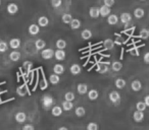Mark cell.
I'll return each mask as SVG.
<instances>
[{
    "mask_svg": "<svg viewBox=\"0 0 149 130\" xmlns=\"http://www.w3.org/2000/svg\"><path fill=\"white\" fill-rule=\"evenodd\" d=\"M123 68V64L122 62L120 61H114L113 63L111 64V69L113 71H116V72H118V71H120Z\"/></svg>",
    "mask_w": 149,
    "mask_h": 130,
    "instance_id": "31",
    "label": "cell"
},
{
    "mask_svg": "<svg viewBox=\"0 0 149 130\" xmlns=\"http://www.w3.org/2000/svg\"><path fill=\"white\" fill-rule=\"evenodd\" d=\"M76 99V96L72 91H68L65 93L64 95V101H68V102H74V100Z\"/></svg>",
    "mask_w": 149,
    "mask_h": 130,
    "instance_id": "35",
    "label": "cell"
},
{
    "mask_svg": "<svg viewBox=\"0 0 149 130\" xmlns=\"http://www.w3.org/2000/svg\"><path fill=\"white\" fill-rule=\"evenodd\" d=\"M87 130H99V126L95 122H90L87 125Z\"/></svg>",
    "mask_w": 149,
    "mask_h": 130,
    "instance_id": "38",
    "label": "cell"
},
{
    "mask_svg": "<svg viewBox=\"0 0 149 130\" xmlns=\"http://www.w3.org/2000/svg\"><path fill=\"white\" fill-rule=\"evenodd\" d=\"M62 0H51V5L54 8H58L59 6H61Z\"/></svg>",
    "mask_w": 149,
    "mask_h": 130,
    "instance_id": "40",
    "label": "cell"
},
{
    "mask_svg": "<svg viewBox=\"0 0 149 130\" xmlns=\"http://www.w3.org/2000/svg\"><path fill=\"white\" fill-rule=\"evenodd\" d=\"M140 38L143 40H146L149 38V30L148 29H142L140 31Z\"/></svg>",
    "mask_w": 149,
    "mask_h": 130,
    "instance_id": "37",
    "label": "cell"
},
{
    "mask_svg": "<svg viewBox=\"0 0 149 130\" xmlns=\"http://www.w3.org/2000/svg\"><path fill=\"white\" fill-rule=\"evenodd\" d=\"M21 57H22V54H21V52H19V51H13L10 54H9V59L11 60L13 62H17L19 59H21Z\"/></svg>",
    "mask_w": 149,
    "mask_h": 130,
    "instance_id": "15",
    "label": "cell"
},
{
    "mask_svg": "<svg viewBox=\"0 0 149 130\" xmlns=\"http://www.w3.org/2000/svg\"><path fill=\"white\" fill-rule=\"evenodd\" d=\"M89 15L91 19H97L100 17V10L98 7H91L89 9Z\"/></svg>",
    "mask_w": 149,
    "mask_h": 130,
    "instance_id": "10",
    "label": "cell"
},
{
    "mask_svg": "<svg viewBox=\"0 0 149 130\" xmlns=\"http://www.w3.org/2000/svg\"><path fill=\"white\" fill-rule=\"evenodd\" d=\"M114 3H116V0H103V5H105L107 7L113 6Z\"/></svg>",
    "mask_w": 149,
    "mask_h": 130,
    "instance_id": "42",
    "label": "cell"
},
{
    "mask_svg": "<svg viewBox=\"0 0 149 130\" xmlns=\"http://www.w3.org/2000/svg\"><path fill=\"white\" fill-rule=\"evenodd\" d=\"M118 21H120V19H118V17L116 14H110L107 17V23L110 25H116L118 23Z\"/></svg>",
    "mask_w": 149,
    "mask_h": 130,
    "instance_id": "18",
    "label": "cell"
},
{
    "mask_svg": "<svg viewBox=\"0 0 149 130\" xmlns=\"http://www.w3.org/2000/svg\"><path fill=\"white\" fill-rule=\"evenodd\" d=\"M81 70H82V68H81V66H80L79 64H72V66H70V73H72V75L80 74V73H81Z\"/></svg>",
    "mask_w": 149,
    "mask_h": 130,
    "instance_id": "16",
    "label": "cell"
},
{
    "mask_svg": "<svg viewBox=\"0 0 149 130\" xmlns=\"http://www.w3.org/2000/svg\"><path fill=\"white\" fill-rule=\"evenodd\" d=\"M42 106H43V108L45 110H49L50 108L53 106L54 104V99L52 96L50 95H45L43 96V98H42Z\"/></svg>",
    "mask_w": 149,
    "mask_h": 130,
    "instance_id": "1",
    "label": "cell"
},
{
    "mask_svg": "<svg viewBox=\"0 0 149 130\" xmlns=\"http://www.w3.org/2000/svg\"><path fill=\"white\" fill-rule=\"evenodd\" d=\"M58 130H68V129L66 127H64V126H61V127L58 128Z\"/></svg>",
    "mask_w": 149,
    "mask_h": 130,
    "instance_id": "46",
    "label": "cell"
},
{
    "mask_svg": "<svg viewBox=\"0 0 149 130\" xmlns=\"http://www.w3.org/2000/svg\"><path fill=\"white\" fill-rule=\"evenodd\" d=\"M133 119H134L135 122L137 123H140L144 120V113L143 112H140V111H135L134 114H133Z\"/></svg>",
    "mask_w": 149,
    "mask_h": 130,
    "instance_id": "6",
    "label": "cell"
},
{
    "mask_svg": "<svg viewBox=\"0 0 149 130\" xmlns=\"http://www.w3.org/2000/svg\"><path fill=\"white\" fill-rule=\"evenodd\" d=\"M7 48H8V46H7V44L5 43V42H0V52L1 53H4V52L7 51Z\"/></svg>",
    "mask_w": 149,
    "mask_h": 130,
    "instance_id": "41",
    "label": "cell"
},
{
    "mask_svg": "<svg viewBox=\"0 0 149 130\" xmlns=\"http://www.w3.org/2000/svg\"><path fill=\"white\" fill-rule=\"evenodd\" d=\"M146 108H147V106H146V104L144 103V101H140V102H138V103L136 104V109H137V111H140V112H144L145 110H146Z\"/></svg>",
    "mask_w": 149,
    "mask_h": 130,
    "instance_id": "36",
    "label": "cell"
},
{
    "mask_svg": "<svg viewBox=\"0 0 149 130\" xmlns=\"http://www.w3.org/2000/svg\"><path fill=\"white\" fill-rule=\"evenodd\" d=\"M23 130H35V127L32 124H26V125H24Z\"/></svg>",
    "mask_w": 149,
    "mask_h": 130,
    "instance_id": "43",
    "label": "cell"
},
{
    "mask_svg": "<svg viewBox=\"0 0 149 130\" xmlns=\"http://www.w3.org/2000/svg\"><path fill=\"white\" fill-rule=\"evenodd\" d=\"M54 53H55V52H54L53 50L48 48V49H43V50H42L41 56H42V58H43L44 60H50L51 58L54 57Z\"/></svg>",
    "mask_w": 149,
    "mask_h": 130,
    "instance_id": "3",
    "label": "cell"
},
{
    "mask_svg": "<svg viewBox=\"0 0 149 130\" xmlns=\"http://www.w3.org/2000/svg\"><path fill=\"white\" fill-rule=\"evenodd\" d=\"M98 97H99V93L96 89H91L88 93V98H89L90 101H96L98 99Z\"/></svg>",
    "mask_w": 149,
    "mask_h": 130,
    "instance_id": "24",
    "label": "cell"
},
{
    "mask_svg": "<svg viewBox=\"0 0 149 130\" xmlns=\"http://www.w3.org/2000/svg\"><path fill=\"white\" fill-rule=\"evenodd\" d=\"M131 89L134 91H140L141 89H142V83L139 79H135V80L132 81L131 83Z\"/></svg>",
    "mask_w": 149,
    "mask_h": 130,
    "instance_id": "9",
    "label": "cell"
},
{
    "mask_svg": "<svg viewBox=\"0 0 149 130\" xmlns=\"http://www.w3.org/2000/svg\"><path fill=\"white\" fill-rule=\"evenodd\" d=\"M74 114H76V116L77 117H84V116L86 115V109L84 107H78L76 108V110H74Z\"/></svg>",
    "mask_w": 149,
    "mask_h": 130,
    "instance_id": "28",
    "label": "cell"
},
{
    "mask_svg": "<svg viewBox=\"0 0 149 130\" xmlns=\"http://www.w3.org/2000/svg\"><path fill=\"white\" fill-rule=\"evenodd\" d=\"M28 32L31 36H36L39 34L40 32V27L38 25H31L28 29Z\"/></svg>",
    "mask_w": 149,
    "mask_h": 130,
    "instance_id": "12",
    "label": "cell"
},
{
    "mask_svg": "<svg viewBox=\"0 0 149 130\" xmlns=\"http://www.w3.org/2000/svg\"><path fill=\"white\" fill-rule=\"evenodd\" d=\"M0 5H1V0H0Z\"/></svg>",
    "mask_w": 149,
    "mask_h": 130,
    "instance_id": "47",
    "label": "cell"
},
{
    "mask_svg": "<svg viewBox=\"0 0 149 130\" xmlns=\"http://www.w3.org/2000/svg\"><path fill=\"white\" fill-rule=\"evenodd\" d=\"M65 51L64 50H56L55 53H54V58H56V60H58V61H62V60L65 59Z\"/></svg>",
    "mask_w": 149,
    "mask_h": 130,
    "instance_id": "8",
    "label": "cell"
},
{
    "mask_svg": "<svg viewBox=\"0 0 149 130\" xmlns=\"http://www.w3.org/2000/svg\"><path fill=\"white\" fill-rule=\"evenodd\" d=\"M32 67H33V63H32L31 61H25V62H24V68H25L28 72H30V71H31Z\"/></svg>",
    "mask_w": 149,
    "mask_h": 130,
    "instance_id": "39",
    "label": "cell"
},
{
    "mask_svg": "<svg viewBox=\"0 0 149 130\" xmlns=\"http://www.w3.org/2000/svg\"><path fill=\"white\" fill-rule=\"evenodd\" d=\"M70 29H72V30H78V29H80V28H81L82 23H81V21H80V19H74L72 21V23H70Z\"/></svg>",
    "mask_w": 149,
    "mask_h": 130,
    "instance_id": "26",
    "label": "cell"
},
{
    "mask_svg": "<svg viewBox=\"0 0 149 130\" xmlns=\"http://www.w3.org/2000/svg\"><path fill=\"white\" fill-rule=\"evenodd\" d=\"M108 98H109V101L111 102L113 105L118 106V104L120 103V93H118V91H110Z\"/></svg>",
    "mask_w": 149,
    "mask_h": 130,
    "instance_id": "2",
    "label": "cell"
},
{
    "mask_svg": "<svg viewBox=\"0 0 149 130\" xmlns=\"http://www.w3.org/2000/svg\"><path fill=\"white\" fill-rule=\"evenodd\" d=\"M72 19H72V15L70 14V13H64L61 17V21L63 23H65V25H70Z\"/></svg>",
    "mask_w": 149,
    "mask_h": 130,
    "instance_id": "25",
    "label": "cell"
},
{
    "mask_svg": "<svg viewBox=\"0 0 149 130\" xmlns=\"http://www.w3.org/2000/svg\"><path fill=\"white\" fill-rule=\"evenodd\" d=\"M35 47H36V49L37 50H43V49H45V47H46V42L44 41L43 39H38V40H36V42H35Z\"/></svg>",
    "mask_w": 149,
    "mask_h": 130,
    "instance_id": "23",
    "label": "cell"
},
{
    "mask_svg": "<svg viewBox=\"0 0 149 130\" xmlns=\"http://www.w3.org/2000/svg\"><path fill=\"white\" fill-rule=\"evenodd\" d=\"M62 112H63V109L60 106H53L51 109V114L53 117H59V116H61Z\"/></svg>",
    "mask_w": 149,
    "mask_h": 130,
    "instance_id": "5",
    "label": "cell"
},
{
    "mask_svg": "<svg viewBox=\"0 0 149 130\" xmlns=\"http://www.w3.org/2000/svg\"><path fill=\"white\" fill-rule=\"evenodd\" d=\"M99 10H100V17H108V15H110V12H111L110 7H107L105 5H102L101 7H99Z\"/></svg>",
    "mask_w": 149,
    "mask_h": 130,
    "instance_id": "13",
    "label": "cell"
},
{
    "mask_svg": "<svg viewBox=\"0 0 149 130\" xmlns=\"http://www.w3.org/2000/svg\"><path fill=\"white\" fill-rule=\"evenodd\" d=\"M56 48L59 50H63L66 48V42L63 39H59L56 41Z\"/></svg>",
    "mask_w": 149,
    "mask_h": 130,
    "instance_id": "34",
    "label": "cell"
},
{
    "mask_svg": "<svg viewBox=\"0 0 149 130\" xmlns=\"http://www.w3.org/2000/svg\"><path fill=\"white\" fill-rule=\"evenodd\" d=\"M61 106H62V109L66 112L70 111V110H72V108H74V104H72V102H68V101L62 102Z\"/></svg>",
    "mask_w": 149,
    "mask_h": 130,
    "instance_id": "29",
    "label": "cell"
},
{
    "mask_svg": "<svg viewBox=\"0 0 149 130\" xmlns=\"http://www.w3.org/2000/svg\"><path fill=\"white\" fill-rule=\"evenodd\" d=\"M15 119L19 124H23V123H25L26 120H27V114H26L25 112H19V113L15 114Z\"/></svg>",
    "mask_w": 149,
    "mask_h": 130,
    "instance_id": "4",
    "label": "cell"
},
{
    "mask_svg": "<svg viewBox=\"0 0 149 130\" xmlns=\"http://www.w3.org/2000/svg\"><path fill=\"white\" fill-rule=\"evenodd\" d=\"M60 81V77H59V75H57V74H51L49 76V83H51V85H57L58 83Z\"/></svg>",
    "mask_w": 149,
    "mask_h": 130,
    "instance_id": "32",
    "label": "cell"
},
{
    "mask_svg": "<svg viewBox=\"0 0 149 130\" xmlns=\"http://www.w3.org/2000/svg\"><path fill=\"white\" fill-rule=\"evenodd\" d=\"M64 70H65V68H64V66L62 65V64H56V65H54V67H53V72L57 75L62 74V73L64 72Z\"/></svg>",
    "mask_w": 149,
    "mask_h": 130,
    "instance_id": "22",
    "label": "cell"
},
{
    "mask_svg": "<svg viewBox=\"0 0 149 130\" xmlns=\"http://www.w3.org/2000/svg\"><path fill=\"white\" fill-rule=\"evenodd\" d=\"M49 25V19L46 17H40L38 19V25L41 28H45Z\"/></svg>",
    "mask_w": 149,
    "mask_h": 130,
    "instance_id": "21",
    "label": "cell"
},
{
    "mask_svg": "<svg viewBox=\"0 0 149 130\" xmlns=\"http://www.w3.org/2000/svg\"><path fill=\"white\" fill-rule=\"evenodd\" d=\"M120 21H122L123 23H126L127 25V23H129L132 21V15L129 12H123L120 17Z\"/></svg>",
    "mask_w": 149,
    "mask_h": 130,
    "instance_id": "7",
    "label": "cell"
},
{
    "mask_svg": "<svg viewBox=\"0 0 149 130\" xmlns=\"http://www.w3.org/2000/svg\"><path fill=\"white\" fill-rule=\"evenodd\" d=\"M96 70H97V72L101 73V74H104V73H106L108 71V66L106 64H99Z\"/></svg>",
    "mask_w": 149,
    "mask_h": 130,
    "instance_id": "33",
    "label": "cell"
},
{
    "mask_svg": "<svg viewBox=\"0 0 149 130\" xmlns=\"http://www.w3.org/2000/svg\"><path fill=\"white\" fill-rule=\"evenodd\" d=\"M103 47L105 50H112L114 47V41L111 39H106L103 41Z\"/></svg>",
    "mask_w": 149,
    "mask_h": 130,
    "instance_id": "19",
    "label": "cell"
},
{
    "mask_svg": "<svg viewBox=\"0 0 149 130\" xmlns=\"http://www.w3.org/2000/svg\"><path fill=\"white\" fill-rule=\"evenodd\" d=\"M77 91L80 95H85L88 94V85L86 83H79L77 87Z\"/></svg>",
    "mask_w": 149,
    "mask_h": 130,
    "instance_id": "17",
    "label": "cell"
},
{
    "mask_svg": "<svg viewBox=\"0 0 149 130\" xmlns=\"http://www.w3.org/2000/svg\"><path fill=\"white\" fill-rule=\"evenodd\" d=\"M143 60H144V62L146 64H149V52H147V53L144 54V56H143Z\"/></svg>",
    "mask_w": 149,
    "mask_h": 130,
    "instance_id": "44",
    "label": "cell"
},
{
    "mask_svg": "<svg viewBox=\"0 0 149 130\" xmlns=\"http://www.w3.org/2000/svg\"><path fill=\"white\" fill-rule=\"evenodd\" d=\"M17 11H19L17 4H15V3H9L7 5V12L9 14H15V13H17Z\"/></svg>",
    "mask_w": 149,
    "mask_h": 130,
    "instance_id": "11",
    "label": "cell"
},
{
    "mask_svg": "<svg viewBox=\"0 0 149 130\" xmlns=\"http://www.w3.org/2000/svg\"><path fill=\"white\" fill-rule=\"evenodd\" d=\"M144 103L146 104L147 107H149V95H147L146 97L144 98Z\"/></svg>",
    "mask_w": 149,
    "mask_h": 130,
    "instance_id": "45",
    "label": "cell"
},
{
    "mask_svg": "<svg viewBox=\"0 0 149 130\" xmlns=\"http://www.w3.org/2000/svg\"><path fill=\"white\" fill-rule=\"evenodd\" d=\"M114 85H116V89H122L127 85V81L124 78H116V81H114Z\"/></svg>",
    "mask_w": 149,
    "mask_h": 130,
    "instance_id": "20",
    "label": "cell"
},
{
    "mask_svg": "<svg viewBox=\"0 0 149 130\" xmlns=\"http://www.w3.org/2000/svg\"><path fill=\"white\" fill-rule=\"evenodd\" d=\"M9 46L11 49H19L21 47V40L19 38H13L9 41Z\"/></svg>",
    "mask_w": 149,
    "mask_h": 130,
    "instance_id": "14",
    "label": "cell"
},
{
    "mask_svg": "<svg viewBox=\"0 0 149 130\" xmlns=\"http://www.w3.org/2000/svg\"><path fill=\"white\" fill-rule=\"evenodd\" d=\"M140 1H145V0H140Z\"/></svg>",
    "mask_w": 149,
    "mask_h": 130,
    "instance_id": "48",
    "label": "cell"
},
{
    "mask_svg": "<svg viewBox=\"0 0 149 130\" xmlns=\"http://www.w3.org/2000/svg\"><path fill=\"white\" fill-rule=\"evenodd\" d=\"M81 37L83 40H90L92 38V32L88 29L83 30L81 33Z\"/></svg>",
    "mask_w": 149,
    "mask_h": 130,
    "instance_id": "27",
    "label": "cell"
},
{
    "mask_svg": "<svg viewBox=\"0 0 149 130\" xmlns=\"http://www.w3.org/2000/svg\"><path fill=\"white\" fill-rule=\"evenodd\" d=\"M145 15V11L143 8H140V7H138V8H136L134 10V17H136V19H142L143 17Z\"/></svg>",
    "mask_w": 149,
    "mask_h": 130,
    "instance_id": "30",
    "label": "cell"
}]
</instances>
